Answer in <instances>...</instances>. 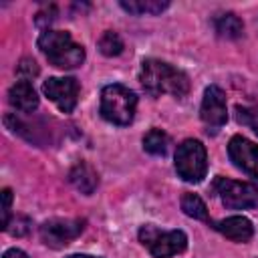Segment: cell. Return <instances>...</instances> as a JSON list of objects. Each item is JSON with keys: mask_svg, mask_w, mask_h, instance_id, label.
<instances>
[{"mask_svg": "<svg viewBox=\"0 0 258 258\" xmlns=\"http://www.w3.org/2000/svg\"><path fill=\"white\" fill-rule=\"evenodd\" d=\"M228 155L232 163L244 173L258 177V145L242 135H234L228 143Z\"/></svg>", "mask_w": 258, "mask_h": 258, "instance_id": "10", "label": "cell"}, {"mask_svg": "<svg viewBox=\"0 0 258 258\" xmlns=\"http://www.w3.org/2000/svg\"><path fill=\"white\" fill-rule=\"evenodd\" d=\"M175 171L187 183H200L208 171V153L202 141L185 139L175 149Z\"/></svg>", "mask_w": 258, "mask_h": 258, "instance_id": "4", "label": "cell"}, {"mask_svg": "<svg viewBox=\"0 0 258 258\" xmlns=\"http://www.w3.org/2000/svg\"><path fill=\"white\" fill-rule=\"evenodd\" d=\"M42 93L62 113H71L79 101V83L73 77H50L42 83Z\"/></svg>", "mask_w": 258, "mask_h": 258, "instance_id": "7", "label": "cell"}, {"mask_svg": "<svg viewBox=\"0 0 258 258\" xmlns=\"http://www.w3.org/2000/svg\"><path fill=\"white\" fill-rule=\"evenodd\" d=\"M181 210L185 216H189L194 220H208V208L198 194H183Z\"/></svg>", "mask_w": 258, "mask_h": 258, "instance_id": "17", "label": "cell"}, {"mask_svg": "<svg viewBox=\"0 0 258 258\" xmlns=\"http://www.w3.org/2000/svg\"><path fill=\"white\" fill-rule=\"evenodd\" d=\"M169 145V137L161 129H151L143 137V149L151 155H165Z\"/></svg>", "mask_w": 258, "mask_h": 258, "instance_id": "16", "label": "cell"}, {"mask_svg": "<svg viewBox=\"0 0 258 258\" xmlns=\"http://www.w3.org/2000/svg\"><path fill=\"white\" fill-rule=\"evenodd\" d=\"M169 6V2L161 0H129L121 2V8L127 10L129 14H159Z\"/></svg>", "mask_w": 258, "mask_h": 258, "instance_id": "15", "label": "cell"}, {"mask_svg": "<svg viewBox=\"0 0 258 258\" xmlns=\"http://www.w3.org/2000/svg\"><path fill=\"white\" fill-rule=\"evenodd\" d=\"M212 189L230 210H258V185L250 181H234L216 177Z\"/></svg>", "mask_w": 258, "mask_h": 258, "instance_id": "6", "label": "cell"}, {"mask_svg": "<svg viewBox=\"0 0 258 258\" xmlns=\"http://www.w3.org/2000/svg\"><path fill=\"white\" fill-rule=\"evenodd\" d=\"M18 226L16 228H12V230H8L10 234H14V236H22V234H26L28 232V220L26 218H16L14 220Z\"/></svg>", "mask_w": 258, "mask_h": 258, "instance_id": "22", "label": "cell"}, {"mask_svg": "<svg viewBox=\"0 0 258 258\" xmlns=\"http://www.w3.org/2000/svg\"><path fill=\"white\" fill-rule=\"evenodd\" d=\"M214 228H216L222 236H226V238H230V240H234V242H248V240L252 238V234H254L252 222H250L248 218H244V216H230V218H224V220L216 222Z\"/></svg>", "mask_w": 258, "mask_h": 258, "instance_id": "12", "label": "cell"}, {"mask_svg": "<svg viewBox=\"0 0 258 258\" xmlns=\"http://www.w3.org/2000/svg\"><path fill=\"white\" fill-rule=\"evenodd\" d=\"M10 204H12V191L8 187L2 189V214H4V220H2V228L6 230L8 224H10Z\"/></svg>", "mask_w": 258, "mask_h": 258, "instance_id": "20", "label": "cell"}, {"mask_svg": "<svg viewBox=\"0 0 258 258\" xmlns=\"http://www.w3.org/2000/svg\"><path fill=\"white\" fill-rule=\"evenodd\" d=\"M2 258H28V256H26L22 250H18V248H12V250H6Z\"/></svg>", "mask_w": 258, "mask_h": 258, "instance_id": "23", "label": "cell"}, {"mask_svg": "<svg viewBox=\"0 0 258 258\" xmlns=\"http://www.w3.org/2000/svg\"><path fill=\"white\" fill-rule=\"evenodd\" d=\"M69 258H99V256H89V254H73Z\"/></svg>", "mask_w": 258, "mask_h": 258, "instance_id": "24", "label": "cell"}, {"mask_svg": "<svg viewBox=\"0 0 258 258\" xmlns=\"http://www.w3.org/2000/svg\"><path fill=\"white\" fill-rule=\"evenodd\" d=\"M137 97L123 85H107L101 91V115L109 123L115 125H129L135 117Z\"/></svg>", "mask_w": 258, "mask_h": 258, "instance_id": "3", "label": "cell"}, {"mask_svg": "<svg viewBox=\"0 0 258 258\" xmlns=\"http://www.w3.org/2000/svg\"><path fill=\"white\" fill-rule=\"evenodd\" d=\"M8 103L14 109L22 111V113H32L38 107V95H36L34 87L26 79H22V81H16L10 87V91H8Z\"/></svg>", "mask_w": 258, "mask_h": 258, "instance_id": "11", "label": "cell"}, {"mask_svg": "<svg viewBox=\"0 0 258 258\" xmlns=\"http://www.w3.org/2000/svg\"><path fill=\"white\" fill-rule=\"evenodd\" d=\"M139 81L145 93L151 97H159L163 93H169L173 97H183L189 91L187 75L157 58L143 60L139 71Z\"/></svg>", "mask_w": 258, "mask_h": 258, "instance_id": "1", "label": "cell"}, {"mask_svg": "<svg viewBox=\"0 0 258 258\" xmlns=\"http://www.w3.org/2000/svg\"><path fill=\"white\" fill-rule=\"evenodd\" d=\"M214 26H216V32L222 36V38H240L242 32H244V24L242 20L232 14V12H226V14H220L216 20H214Z\"/></svg>", "mask_w": 258, "mask_h": 258, "instance_id": "14", "label": "cell"}, {"mask_svg": "<svg viewBox=\"0 0 258 258\" xmlns=\"http://www.w3.org/2000/svg\"><path fill=\"white\" fill-rule=\"evenodd\" d=\"M236 119L258 135V107H236Z\"/></svg>", "mask_w": 258, "mask_h": 258, "instance_id": "19", "label": "cell"}, {"mask_svg": "<svg viewBox=\"0 0 258 258\" xmlns=\"http://www.w3.org/2000/svg\"><path fill=\"white\" fill-rule=\"evenodd\" d=\"M141 244L151 252L153 258H171L175 254H181L187 246V236L181 230L161 232L153 224H145L139 230Z\"/></svg>", "mask_w": 258, "mask_h": 258, "instance_id": "5", "label": "cell"}, {"mask_svg": "<svg viewBox=\"0 0 258 258\" xmlns=\"http://www.w3.org/2000/svg\"><path fill=\"white\" fill-rule=\"evenodd\" d=\"M85 228L83 220H48L40 226V238L50 248H62L71 244Z\"/></svg>", "mask_w": 258, "mask_h": 258, "instance_id": "9", "label": "cell"}, {"mask_svg": "<svg viewBox=\"0 0 258 258\" xmlns=\"http://www.w3.org/2000/svg\"><path fill=\"white\" fill-rule=\"evenodd\" d=\"M69 177H71L73 185H75L79 191L87 194V196L93 194L95 187H97V183H99V177H97L95 169H93L91 165H87V163H77V165L71 169Z\"/></svg>", "mask_w": 258, "mask_h": 258, "instance_id": "13", "label": "cell"}, {"mask_svg": "<svg viewBox=\"0 0 258 258\" xmlns=\"http://www.w3.org/2000/svg\"><path fill=\"white\" fill-rule=\"evenodd\" d=\"M18 73L24 75V77L28 79V77L38 75V67H36V62H34L32 58H22L20 64H18Z\"/></svg>", "mask_w": 258, "mask_h": 258, "instance_id": "21", "label": "cell"}, {"mask_svg": "<svg viewBox=\"0 0 258 258\" xmlns=\"http://www.w3.org/2000/svg\"><path fill=\"white\" fill-rule=\"evenodd\" d=\"M200 117L208 131H218L226 119H228V109H226V95L218 85H210L204 93L202 107H200Z\"/></svg>", "mask_w": 258, "mask_h": 258, "instance_id": "8", "label": "cell"}, {"mask_svg": "<svg viewBox=\"0 0 258 258\" xmlns=\"http://www.w3.org/2000/svg\"><path fill=\"white\" fill-rule=\"evenodd\" d=\"M99 50H101L105 56H117V54H121V50H123V40H121V36H119L117 32H113V30L103 32V36L99 38Z\"/></svg>", "mask_w": 258, "mask_h": 258, "instance_id": "18", "label": "cell"}, {"mask_svg": "<svg viewBox=\"0 0 258 258\" xmlns=\"http://www.w3.org/2000/svg\"><path fill=\"white\" fill-rule=\"evenodd\" d=\"M38 48L58 69H77L85 60V48L77 44L64 30L46 28L38 36Z\"/></svg>", "mask_w": 258, "mask_h": 258, "instance_id": "2", "label": "cell"}]
</instances>
